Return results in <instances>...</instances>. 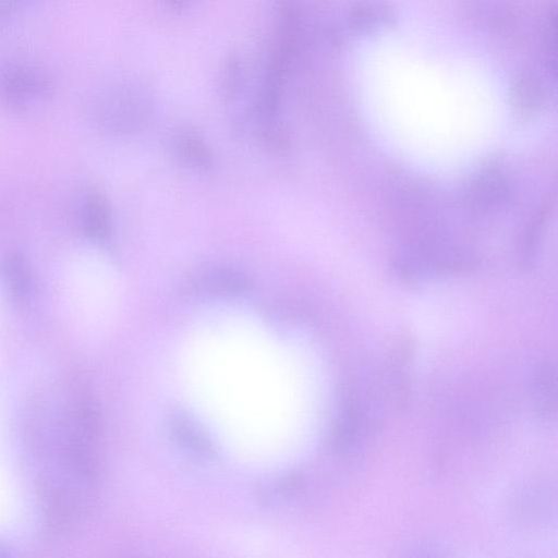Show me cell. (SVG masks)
I'll return each instance as SVG.
<instances>
[{
    "mask_svg": "<svg viewBox=\"0 0 558 558\" xmlns=\"http://www.w3.org/2000/svg\"><path fill=\"white\" fill-rule=\"evenodd\" d=\"M26 437L48 524L74 526L92 508L100 476V416L77 381L60 378L31 401Z\"/></svg>",
    "mask_w": 558,
    "mask_h": 558,
    "instance_id": "1",
    "label": "cell"
},
{
    "mask_svg": "<svg viewBox=\"0 0 558 558\" xmlns=\"http://www.w3.org/2000/svg\"><path fill=\"white\" fill-rule=\"evenodd\" d=\"M49 83L40 70L29 64H12L0 71V100L25 110L44 100Z\"/></svg>",
    "mask_w": 558,
    "mask_h": 558,
    "instance_id": "2",
    "label": "cell"
},
{
    "mask_svg": "<svg viewBox=\"0 0 558 558\" xmlns=\"http://www.w3.org/2000/svg\"><path fill=\"white\" fill-rule=\"evenodd\" d=\"M146 118V108L138 99L125 94L109 95L95 106V119L105 129L116 133L136 130Z\"/></svg>",
    "mask_w": 558,
    "mask_h": 558,
    "instance_id": "3",
    "label": "cell"
},
{
    "mask_svg": "<svg viewBox=\"0 0 558 558\" xmlns=\"http://www.w3.org/2000/svg\"><path fill=\"white\" fill-rule=\"evenodd\" d=\"M510 195L506 175L496 167L482 170L463 191L461 203L473 210H492L502 206Z\"/></svg>",
    "mask_w": 558,
    "mask_h": 558,
    "instance_id": "4",
    "label": "cell"
},
{
    "mask_svg": "<svg viewBox=\"0 0 558 558\" xmlns=\"http://www.w3.org/2000/svg\"><path fill=\"white\" fill-rule=\"evenodd\" d=\"M250 284L244 272L230 267L206 269L190 282V287L197 293L221 298L240 295L247 291Z\"/></svg>",
    "mask_w": 558,
    "mask_h": 558,
    "instance_id": "5",
    "label": "cell"
},
{
    "mask_svg": "<svg viewBox=\"0 0 558 558\" xmlns=\"http://www.w3.org/2000/svg\"><path fill=\"white\" fill-rule=\"evenodd\" d=\"M512 99L514 108L522 117H531L544 106L546 92L536 77L522 75L513 86Z\"/></svg>",
    "mask_w": 558,
    "mask_h": 558,
    "instance_id": "6",
    "label": "cell"
},
{
    "mask_svg": "<svg viewBox=\"0 0 558 558\" xmlns=\"http://www.w3.org/2000/svg\"><path fill=\"white\" fill-rule=\"evenodd\" d=\"M83 225L86 234L97 241H102L110 233V216L106 201L97 193L92 192L86 197L83 209Z\"/></svg>",
    "mask_w": 558,
    "mask_h": 558,
    "instance_id": "7",
    "label": "cell"
},
{
    "mask_svg": "<svg viewBox=\"0 0 558 558\" xmlns=\"http://www.w3.org/2000/svg\"><path fill=\"white\" fill-rule=\"evenodd\" d=\"M2 275L11 296L24 301L31 290V275L24 257L16 253L8 255L2 263Z\"/></svg>",
    "mask_w": 558,
    "mask_h": 558,
    "instance_id": "8",
    "label": "cell"
},
{
    "mask_svg": "<svg viewBox=\"0 0 558 558\" xmlns=\"http://www.w3.org/2000/svg\"><path fill=\"white\" fill-rule=\"evenodd\" d=\"M181 159L196 170H208L211 167V153L208 146L197 136L186 134L177 142Z\"/></svg>",
    "mask_w": 558,
    "mask_h": 558,
    "instance_id": "9",
    "label": "cell"
},
{
    "mask_svg": "<svg viewBox=\"0 0 558 558\" xmlns=\"http://www.w3.org/2000/svg\"><path fill=\"white\" fill-rule=\"evenodd\" d=\"M535 390L538 409L547 415L555 412V365L550 360L542 362L536 372Z\"/></svg>",
    "mask_w": 558,
    "mask_h": 558,
    "instance_id": "10",
    "label": "cell"
},
{
    "mask_svg": "<svg viewBox=\"0 0 558 558\" xmlns=\"http://www.w3.org/2000/svg\"><path fill=\"white\" fill-rule=\"evenodd\" d=\"M172 432L178 441L183 446L198 452L211 451L208 439L185 416L179 415L173 420Z\"/></svg>",
    "mask_w": 558,
    "mask_h": 558,
    "instance_id": "11",
    "label": "cell"
},
{
    "mask_svg": "<svg viewBox=\"0 0 558 558\" xmlns=\"http://www.w3.org/2000/svg\"><path fill=\"white\" fill-rule=\"evenodd\" d=\"M388 19V14L383 8L374 4H364L359 7L353 14L354 25L359 28H369L379 25Z\"/></svg>",
    "mask_w": 558,
    "mask_h": 558,
    "instance_id": "12",
    "label": "cell"
}]
</instances>
